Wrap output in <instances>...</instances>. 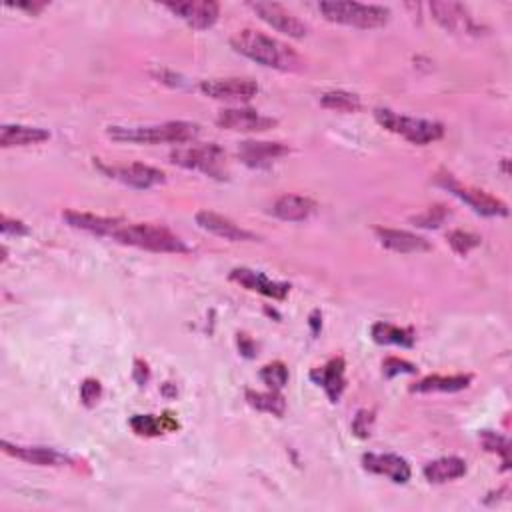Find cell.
<instances>
[{
    "instance_id": "cell-1",
    "label": "cell",
    "mask_w": 512,
    "mask_h": 512,
    "mask_svg": "<svg viewBox=\"0 0 512 512\" xmlns=\"http://www.w3.org/2000/svg\"><path fill=\"white\" fill-rule=\"evenodd\" d=\"M231 46L239 55L250 58V61H255L260 66H266V69L292 72L300 71L302 64H305L297 50H292L289 45L250 29L239 30L231 38Z\"/></svg>"
},
{
    "instance_id": "cell-2",
    "label": "cell",
    "mask_w": 512,
    "mask_h": 512,
    "mask_svg": "<svg viewBox=\"0 0 512 512\" xmlns=\"http://www.w3.org/2000/svg\"><path fill=\"white\" fill-rule=\"evenodd\" d=\"M198 124L187 121H172L155 127H108L106 130L113 140L134 145H187L198 137Z\"/></svg>"
},
{
    "instance_id": "cell-3",
    "label": "cell",
    "mask_w": 512,
    "mask_h": 512,
    "mask_svg": "<svg viewBox=\"0 0 512 512\" xmlns=\"http://www.w3.org/2000/svg\"><path fill=\"white\" fill-rule=\"evenodd\" d=\"M113 239L121 245L137 247L142 250H150V253H171V255H182L190 253L187 242H184L179 234L166 229V226L148 224V222H122Z\"/></svg>"
},
{
    "instance_id": "cell-4",
    "label": "cell",
    "mask_w": 512,
    "mask_h": 512,
    "mask_svg": "<svg viewBox=\"0 0 512 512\" xmlns=\"http://www.w3.org/2000/svg\"><path fill=\"white\" fill-rule=\"evenodd\" d=\"M318 11L323 13L326 21L360 30L381 29L390 21V11L381 4L321 3L318 4Z\"/></svg>"
},
{
    "instance_id": "cell-5",
    "label": "cell",
    "mask_w": 512,
    "mask_h": 512,
    "mask_svg": "<svg viewBox=\"0 0 512 512\" xmlns=\"http://www.w3.org/2000/svg\"><path fill=\"white\" fill-rule=\"evenodd\" d=\"M374 119L382 129L399 134L413 145H431V142L441 140L444 137V127L441 122L415 119V116H405L390 111V108H376Z\"/></svg>"
},
{
    "instance_id": "cell-6",
    "label": "cell",
    "mask_w": 512,
    "mask_h": 512,
    "mask_svg": "<svg viewBox=\"0 0 512 512\" xmlns=\"http://www.w3.org/2000/svg\"><path fill=\"white\" fill-rule=\"evenodd\" d=\"M171 163L176 166H182L187 171H198L216 180L229 179V171H226V153L214 145H197V147H179L171 153Z\"/></svg>"
},
{
    "instance_id": "cell-7",
    "label": "cell",
    "mask_w": 512,
    "mask_h": 512,
    "mask_svg": "<svg viewBox=\"0 0 512 512\" xmlns=\"http://www.w3.org/2000/svg\"><path fill=\"white\" fill-rule=\"evenodd\" d=\"M436 182L447 189L452 197L463 200V203L473 208L476 214H481V216H507L508 214V206L502 203L500 198L492 197L484 190L465 187V184H460L452 174H439L436 176Z\"/></svg>"
},
{
    "instance_id": "cell-8",
    "label": "cell",
    "mask_w": 512,
    "mask_h": 512,
    "mask_svg": "<svg viewBox=\"0 0 512 512\" xmlns=\"http://www.w3.org/2000/svg\"><path fill=\"white\" fill-rule=\"evenodd\" d=\"M95 166L98 171H103L108 179H114L122 184H129L132 189H140V190H148L153 187H158V184L166 182V174L163 171L155 169V166L142 164V163H132V164H124V166H111L100 163L98 158H95Z\"/></svg>"
},
{
    "instance_id": "cell-9",
    "label": "cell",
    "mask_w": 512,
    "mask_h": 512,
    "mask_svg": "<svg viewBox=\"0 0 512 512\" xmlns=\"http://www.w3.org/2000/svg\"><path fill=\"white\" fill-rule=\"evenodd\" d=\"M164 8L179 16L180 21L195 30H208L221 16V4L213 0H182V3H164Z\"/></svg>"
},
{
    "instance_id": "cell-10",
    "label": "cell",
    "mask_w": 512,
    "mask_h": 512,
    "mask_svg": "<svg viewBox=\"0 0 512 512\" xmlns=\"http://www.w3.org/2000/svg\"><path fill=\"white\" fill-rule=\"evenodd\" d=\"M248 8H253L260 21L282 35L290 38H305L308 35L306 24L279 3H248Z\"/></svg>"
},
{
    "instance_id": "cell-11",
    "label": "cell",
    "mask_w": 512,
    "mask_h": 512,
    "mask_svg": "<svg viewBox=\"0 0 512 512\" xmlns=\"http://www.w3.org/2000/svg\"><path fill=\"white\" fill-rule=\"evenodd\" d=\"M216 124L232 132H264L274 129L279 121L260 114L255 108H224L216 116Z\"/></svg>"
},
{
    "instance_id": "cell-12",
    "label": "cell",
    "mask_w": 512,
    "mask_h": 512,
    "mask_svg": "<svg viewBox=\"0 0 512 512\" xmlns=\"http://www.w3.org/2000/svg\"><path fill=\"white\" fill-rule=\"evenodd\" d=\"M200 92L214 100L247 103V100L256 97L258 85L250 79H214L200 82Z\"/></svg>"
},
{
    "instance_id": "cell-13",
    "label": "cell",
    "mask_w": 512,
    "mask_h": 512,
    "mask_svg": "<svg viewBox=\"0 0 512 512\" xmlns=\"http://www.w3.org/2000/svg\"><path fill=\"white\" fill-rule=\"evenodd\" d=\"M431 13L434 21L444 30L457 32V35H478V24L470 16L468 8L460 3H431Z\"/></svg>"
},
{
    "instance_id": "cell-14",
    "label": "cell",
    "mask_w": 512,
    "mask_h": 512,
    "mask_svg": "<svg viewBox=\"0 0 512 512\" xmlns=\"http://www.w3.org/2000/svg\"><path fill=\"white\" fill-rule=\"evenodd\" d=\"M231 281L240 284V287H245L247 290L258 292V295L274 298V300H284L289 297V290H290L289 282L271 281L264 273L250 271V268H245V266L234 268V271L231 273Z\"/></svg>"
},
{
    "instance_id": "cell-15",
    "label": "cell",
    "mask_w": 512,
    "mask_h": 512,
    "mask_svg": "<svg viewBox=\"0 0 512 512\" xmlns=\"http://www.w3.org/2000/svg\"><path fill=\"white\" fill-rule=\"evenodd\" d=\"M284 155H289V147L282 142L247 140L239 147V158L250 169H266Z\"/></svg>"
},
{
    "instance_id": "cell-16",
    "label": "cell",
    "mask_w": 512,
    "mask_h": 512,
    "mask_svg": "<svg viewBox=\"0 0 512 512\" xmlns=\"http://www.w3.org/2000/svg\"><path fill=\"white\" fill-rule=\"evenodd\" d=\"M197 224L200 229L214 234L218 239L231 240V242H248L256 240V237L250 231L242 229L237 222H232L231 218H226L222 214H216L213 211H200L197 213Z\"/></svg>"
},
{
    "instance_id": "cell-17",
    "label": "cell",
    "mask_w": 512,
    "mask_h": 512,
    "mask_svg": "<svg viewBox=\"0 0 512 512\" xmlns=\"http://www.w3.org/2000/svg\"><path fill=\"white\" fill-rule=\"evenodd\" d=\"M3 450L19 460H24L29 465L37 466H69L72 465V458L66 457L64 452H58L56 449L46 447H22V444H11L3 441Z\"/></svg>"
},
{
    "instance_id": "cell-18",
    "label": "cell",
    "mask_w": 512,
    "mask_h": 512,
    "mask_svg": "<svg viewBox=\"0 0 512 512\" xmlns=\"http://www.w3.org/2000/svg\"><path fill=\"white\" fill-rule=\"evenodd\" d=\"M363 466L373 474L389 476L397 484H407L410 476H413V470H410L407 458L399 455H374V452H368V455L363 457Z\"/></svg>"
},
{
    "instance_id": "cell-19",
    "label": "cell",
    "mask_w": 512,
    "mask_h": 512,
    "mask_svg": "<svg viewBox=\"0 0 512 512\" xmlns=\"http://www.w3.org/2000/svg\"><path fill=\"white\" fill-rule=\"evenodd\" d=\"M344 371H347V365H344V358H332L324 366L315 368L310 373V381L315 384L323 386V390L326 392L331 402H339L344 389H347V379H344Z\"/></svg>"
},
{
    "instance_id": "cell-20",
    "label": "cell",
    "mask_w": 512,
    "mask_h": 512,
    "mask_svg": "<svg viewBox=\"0 0 512 512\" xmlns=\"http://www.w3.org/2000/svg\"><path fill=\"white\" fill-rule=\"evenodd\" d=\"M376 239H379L381 245L384 248L392 250V253H400V255H413V253H426L431 250V242L426 239L418 237V234L407 232V231H397V229H374Z\"/></svg>"
},
{
    "instance_id": "cell-21",
    "label": "cell",
    "mask_w": 512,
    "mask_h": 512,
    "mask_svg": "<svg viewBox=\"0 0 512 512\" xmlns=\"http://www.w3.org/2000/svg\"><path fill=\"white\" fill-rule=\"evenodd\" d=\"M64 222L72 226V229L87 231L90 234H97V237H108L113 239V234L116 229L124 222L121 218H106V216H97L90 213H79V211H64L63 213Z\"/></svg>"
},
{
    "instance_id": "cell-22",
    "label": "cell",
    "mask_w": 512,
    "mask_h": 512,
    "mask_svg": "<svg viewBox=\"0 0 512 512\" xmlns=\"http://www.w3.org/2000/svg\"><path fill=\"white\" fill-rule=\"evenodd\" d=\"M316 213V203L308 197L282 195L273 205V214L287 222H305Z\"/></svg>"
},
{
    "instance_id": "cell-23",
    "label": "cell",
    "mask_w": 512,
    "mask_h": 512,
    "mask_svg": "<svg viewBox=\"0 0 512 512\" xmlns=\"http://www.w3.org/2000/svg\"><path fill=\"white\" fill-rule=\"evenodd\" d=\"M50 138V132L37 127H24V124H4L0 129V147H29V145H40Z\"/></svg>"
},
{
    "instance_id": "cell-24",
    "label": "cell",
    "mask_w": 512,
    "mask_h": 512,
    "mask_svg": "<svg viewBox=\"0 0 512 512\" xmlns=\"http://www.w3.org/2000/svg\"><path fill=\"white\" fill-rule=\"evenodd\" d=\"M466 463L458 457H444L439 460H432L428 463L423 470V474L428 483L432 484H444L450 481H457V478H463L466 474Z\"/></svg>"
},
{
    "instance_id": "cell-25",
    "label": "cell",
    "mask_w": 512,
    "mask_h": 512,
    "mask_svg": "<svg viewBox=\"0 0 512 512\" xmlns=\"http://www.w3.org/2000/svg\"><path fill=\"white\" fill-rule=\"evenodd\" d=\"M473 382V376L470 374H452V376H426V379L418 381L415 386H410L413 392H460L465 390Z\"/></svg>"
},
{
    "instance_id": "cell-26",
    "label": "cell",
    "mask_w": 512,
    "mask_h": 512,
    "mask_svg": "<svg viewBox=\"0 0 512 512\" xmlns=\"http://www.w3.org/2000/svg\"><path fill=\"white\" fill-rule=\"evenodd\" d=\"M371 337L376 344H397V347L410 348L415 347V331L413 329H400L389 323H376L371 329Z\"/></svg>"
},
{
    "instance_id": "cell-27",
    "label": "cell",
    "mask_w": 512,
    "mask_h": 512,
    "mask_svg": "<svg viewBox=\"0 0 512 512\" xmlns=\"http://www.w3.org/2000/svg\"><path fill=\"white\" fill-rule=\"evenodd\" d=\"M247 402L253 408L260 410V413H268L279 418L287 413V400H284L279 390H268V392L247 390Z\"/></svg>"
},
{
    "instance_id": "cell-28",
    "label": "cell",
    "mask_w": 512,
    "mask_h": 512,
    "mask_svg": "<svg viewBox=\"0 0 512 512\" xmlns=\"http://www.w3.org/2000/svg\"><path fill=\"white\" fill-rule=\"evenodd\" d=\"M321 105L329 111H339V113H358L363 108V103L357 95L347 90H329L321 97Z\"/></svg>"
},
{
    "instance_id": "cell-29",
    "label": "cell",
    "mask_w": 512,
    "mask_h": 512,
    "mask_svg": "<svg viewBox=\"0 0 512 512\" xmlns=\"http://www.w3.org/2000/svg\"><path fill=\"white\" fill-rule=\"evenodd\" d=\"M481 442L486 452H497V455L502 458V470L510 468V442L507 436L492 432V431H483Z\"/></svg>"
},
{
    "instance_id": "cell-30",
    "label": "cell",
    "mask_w": 512,
    "mask_h": 512,
    "mask_svg": "<svg viewBox=\"0 0 512 512\" xmlns=\"http://www.w3.org/2000/svg\"><path fill=\"white\" fill-rule=\"evenodd\" d=\"M450 211L444 205H434L428 206L423 214H416L410 218V222L415 226H421V229H439L450 218Z\"/></svg>"
},
{
    "instance_id": "cell-31",
    "label": "cell",
    "mask_w": 512,
    "mask_h": 512,
    "mask_svg": "<svg viewBox=\"0 0 512 512\" xmlns=\"http://www.w3.org/2000/svg\"><path fill=\"white\" fill-rule=\"evenodd\" d=\"M130 428L138 436H161L166 432L163 416L155 415H134L130 418Z\"/></svg>"
},
{
    "instance_id": "cell-32",
    "label": "cell",
    "mask_w": 512,
    "mask_h": 512,
    "mask_svg": "<svg viewBox=\"0 0 512 512\" xmlns=\"http://www.w3.org/2000/svg\"><path fill=\"white\" fill-rule=\"evenodd\" d=\"M260 379L271 390H282L289 384V368L284 363H271L260 371Z\"/></svg>"
},
{
    "instance_id": "cell-33",
    "label": "cell",
    "mask_w": 512,
    "mask_h": 512,
    "mask_svg": "<svg viewBox=\"0 0 512 512\" xmlns=\"http://www.w3.org/2000/svg\"><path fill=\"white\" fill-rule=\"evenodd\" d=\"M447 240H449V245L452 247V250H455V253L460 255V256L468 255L470 250L481 245V237H476V234H470V232H465V231H452V232H449Z\"/></svg>"
},
{
    "instance_id": "cell-34",
    "label": "cell",
    "mask_w": 512,
    "mask_h": 512,
    "mask_svg": "<svg viewBox=\"0 0 512 512\" xmlns=\"http://www.w3.org/2000/svg\"><path fill=\"white\" fill-rule=\"evenodd\" d=\"M418 368L408 363L405 358H397V357H389L382 363V374L386 379H392V376H399V374H415Z\"/></svg>"
},
{
    "instance_id": "cell-35",
    "label": "cell",
    "mask_w": 512,
    "mask_h": 512,
    "mask_svg": "<svg viewBox=\"0 0 512 512\" xmlns=\"http://www.w3.org/2000/svg\"><path fill=\"white\" fill-rule=\"evenodd\" d=\"M100 397H103V386H100L98 381L95 379H87L80 384V402L87 408H92L98 405Z\"/></svg>"
},
{
    "instance_id": "cell-36",
    "label": "cell",
    "mask_w": 512,
    "mask_h": 512,
    "mask_svg": "<svg viewBox=\"0 0 512 512\" xmlns=\"http://www.w3.org/2000/svg\"><path fill=\"white\" fill-rule=\"evenodd\" d=\"M373 421H374L373 413H368V410H358L355 423H352V432H355L358 439H368V436H371Z\"/></svg>"
},
{
    "instance_id": "cell-37",
    "label": "cell",
    "mask_w": 512,
    "mask_h": 512,
    "mask_svg": "<svg viewBox=\"0 0 512 512\" xmlns=\"http://www.w3.org/2000/svg\"><path fill=\"white\" fill-rule=\"evenodd\" d=\"M0 231H3L4 237H8V234L22 237V234H29V226L22 221H13V218L3 216V221H0Z\"/></svg>"
},
{
    "instance_id": "cell-38",
    "label": "cell",
    "mask_w": 512,
    "mask_h": 512,
    "mask_svg": "<svg viewBox=\"0 0 512 512\" xmlns=\"http://www.w3.org/2000/svg\"><path fill=\"white\" fill-rule=\"evenodd\" d=\"M134 381L138 382V386H145L150 381V368L145 360H134V371H132Z\"/></svg>"
},
{
    "instance_id": "cell-39",
    "label": "cell",
    "mask_w": 512,
    "mask_h": 512,
    "mask_svg": "<svg viewBox=\"0 0 512 512\" xmlns=\"http://www.w3.org/2000/svg\"><path fill=\"white\" fill-rule=\"evenodd\" d=\"M239 348H240L242 355L248 357V358H253L255 352H256V344L250 340L248 337H245V334H239Z\"/></svg>"
},
{
    "instance_id": "cell-40",
    "label": "cell",
    "mask_w": 512,
    "mask_h": 512,
    "mask_svg": "<svg viewBox=\"0 0 512 512\" xmlns=\"http://www.w3.org/2000/svg\"><path fill=\"white\" fill-rule=\"evenodd\" d=\"M11 6L22 8V11H29L30 14H38L46 6V3H21V4H11Z\"/></svg>"
},
{
    "instance_id": "cell-41",
    "label": "cell",
    "mask_w": 512,
    "mask_h": 512,
    "mask_svg": "<svg viewBox=\"0 0 512 512\" xmlns=\"http://www.w3.org/2000/svg\"><path fill=\"white\" fill-rule=\"evenodd\" d=\"M321 324H323L321 310H313V315H310V326H313V334L321 332Z\"/></svg>"
}]
</instances>
